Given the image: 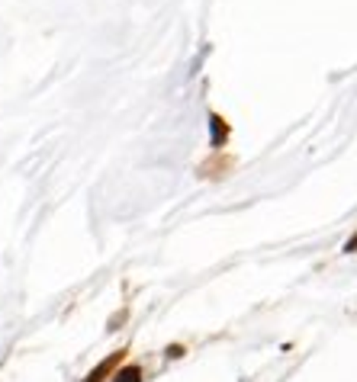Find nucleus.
I'll list each match as a JSON object with an SVG mask.
<instances>
[{"mask_svg":"<svg viewBox=\"0 0 357 382\" xmlns=\"http://www.w3.org/2000/svg\"><path fill=\"white\" fill-rule=\"evenodd\" d=\"M119 360H123V350H116V354H113V357H106V360H103V363H100V366H97V369H94V373H91V376H87V379H84V382H103V379H106V376H110V373H113V369H116V366H119Z\"/></svg>","mask_w":357,"mask_h":382,"instance_id":"nucleus-1","label":"nucleus"},{"mask_svg":"<svg viewBox=\"0 0 357 382\" xmlns=\"http://www.w3.org/2000/svg\"><path fill=\"white\" fill-rule=\"evenodd\" d=\"M210 122H212V145H222L225 141V135H229V125H225V119L222 116H216V112H212L210 116Z\"/></svg>","mask_w":357,"mask_h":382,"instance_id":"nucleus-2","label":"nucleus"},{"mask_svg":"<svg viewBox=\"0 0 357 382\" xmlns=\"http://www.w3.org/2000/svg\"><path fill=\"white\" fill-rule=\"evenodd\" d=\"M113 382H142V369L139 366H123L116 376H113Z\"/></svg>","mask_w":357,"mask_h":382,"instance_id":"nucleus-3","label":"nucleus"},{"mask_svg":"<svg viewBox=\"0 0 357 382\" xmlns=\"http://www.w3.org/2000/svg\"><path fill=\"white\" fill-rule=\"evenodd\" d=\"M344 250H348V254H354V250H357V235H354V238H351V241H348V244H344Z\"/></svg>","mask_w":357,"mask_h":382,"instance_id":"nucleus-4","label":"nucleus"}]
</instances>
